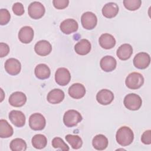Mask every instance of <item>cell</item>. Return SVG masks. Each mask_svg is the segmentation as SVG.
I'll return each mask as SVG.
<instances>
[{"mask_svg":"<svg viewBox=\"0 0 151 151\" xmlns=\"http://www.w3.org/2000/svg\"><path fill=\"white\" fill-rule=\"evenodd\" d=\"M123 103L127 109L134 111L140 108L142 104V100L139 95L134 93H130L125 96Z\"/></svg>","mask_w":151,"mask_h":151,"instance_id":"cell-4","label":"cell"},{"mask_svg":"<svg viewBox=\"0 0 151 151\" xmlns=\"http://www.w3.org/2000/svg\"><path fill=\"white\" fill-rule=\"evenodd\" d=\"M64 93L63 90L59 88H54L51 90L47 94V101L53 104L61 103L64 99Z\"/></svg>","mask_w":151,"mask_h":151,"instance_id":"cell-19","label":"cell"},{"mask_svg":"<svg viewBox=\"0 0 151 151\" xmlns=\"http://www.w3.org/2000/svg\"><path fill=\"white\" fill-rule=\"evenodd\" d=\"M34 50L38 55L40 56H46L51 52L52 46L48 41L40 40L35 44Z\"/></svg>","mask_w":151,"mask_h":151,"instance_id":"cell-16","label":"cell"},{"mask_svg":"<svg viewBox=\"0 0 151 151\" xmlns=\"http://www.w3.org/2000/svg\"><path fill=\"white\" fill-rule=\"evenodd\" d=\"M9 52V47L8 44L1 42L0 43V57L1 58L5 57Z\"/></svg>","mask_w":151,"mask_h":151,"instance_id":"cell-36","label":"cell"},{"mask_svg":"<svg viewBox=\"0 0 151 151\" xmlns=\"http://www.w3.org/2000/svg\"><path fill=\"white\" fill-rule=\"evenodd\" d=\"M117 65L116 59L110 55H106L103 57L100 62L101 68L106 72H111L113 71Z\"/></svg>","mask_w":151,"mask_h":151,"instance_id":"cell-18","label":"cell"},{"mask_svg":"<svg viewBox=\"0 0 151 151\" xmlns=\"http://www.w3.org/2000/svg\"><path fill=\"white\" fill-rule=\"evenodd\" d=\"M4 67L5 71L11 76L18 74L21 69L20 62L14 58H10L8 59L5 63Z\"/></svg>","mask_w":151,"mask_h":151,"instance_id":"cell-10","label":"cell"},{"mask_svg":"<svg viewBox=\"0 0 151 151\" xmlns=\"http://www.w3.org/2000/svg\"><path fill=\"white\" fill-rule=\"evenodd\" d=\"M35 76L40 80L48 78L51 74V71L48 66L45 64H38L34 70Z\"/></svg>","mask_w":151,"mask_h":151,"instance_id":"cell-25","label":"cell"},{"mask_svg":"<svg viewBox=\"0 0 151 151\" xmlns=\"http://www.w3.org/2000/svg\"><path fill=\"white\" fill-rule=\"evenodd\" d=\"M117 142L122 146L130 145L133 141L134 134L132 130L127 126H122L117 131L116 134Z\"/></svg>","mask_w":151,"mask_h":151,"instance_id":"cell-1","label":"cell"},{"mask_svg":"<svg viewBox=\"0 0 151 151\" xmlns=\"http://www.w3.org/2000/svg\"><path fill=\"white\" fill-rule=\"evenodd\" d=\"M81 22L84 28L91 30L96 27L97 23V18L94 13L87 11L81 15Z\"/></svg>","mask_w":151,"mask_h":151,"instance_id":"cell-7","label":"cell"},{"mask_svg":"<svg viewBox=\"0 0 151 151\" xmlns=\"http://www.w3.org/2000/svg\"><path fill=\"white\" fill-rule=\"evenodd\" d=\"M65 139L74 149H78L82 146V139L78 135L67 134L65 136Z\"/></svg>","mask_w":151,"mask_h":151,"instance_id":"cell-29","label":"cell"},{"mask_svg":"<svg viewBox=\"0 0 151 151\" xmlns=\"http://www.w3.org/2000/svg\"><path fill=\"white\" fill-rule=\"evenodd\" d=\"M11 18L9 12L6 9H1L0 10V24L4 25L7 24Z\"/></svg>","mask_w":151,"mask_h":151,"instance_id":"cell-32","label":"cell"},{"mask_svg":"<svg viewBox=\"0 0 151 151\" xmlns=\"http://www.w3.org/2000/svg\"><path fill=\"white\" fill-rule=\"evenodd\" d=\"M91 45L90 41L87 39H82L79 41L74 46L76 52L81 55H84L90 52Z\"/></svg>","mask_w":151,"mask_h":151,"instance_id":"cell-21","label":"cell"},{"mask_svg":"<svg viewBox=\"0 0 151 151\" xmlns=\"http://www.w3.org/2000/svg\"><path fill=\"white\" fill-rule=\"evenodd\" d=\"M45 7L40 2L34 1L31 2L28 8V13L31 18L38 19L42 17L45 14Z\"/></svg>","mask_w":151,"mask_h":151,"instance_id":"cell-5","label":"cell"},{"mask_svg":"<svg viewBox=\"0 0 151 151\" xmlns=\"http://www.w3.org/2000/svg\"><path fill=\"white\" fill-rule=\"evenodd\" d=\"M54 6L58 9H63L67 7L69 4L68 0H53Z\"/></svg>","mask_w":151,"mask_h":151,"instance_id":"cell-34","label":"cell"},{"mask_svg":"<svg viewBox=\"0 0 151 151\" xmlns=\"http://www.w3.org/2000/svg\"><path fill=\"white\" fill-rule=\"evenodd\" d=\"M133 54V48L129 44H123L117 49L116 55L121 60H127Z\"/></svg>","mask_w":151,"mask_h":151,"instance_id":"cell-22","label":"cell"},{"mask_svg":"<svg viewBox=\"0 0 151 151\" xmlns=\"http://www.w3.org/2000/svg\"><path fill=\"white\" fill-rule=\"evenodd\" d=\"M99 42L101 47L104 49L109 50L113 48L116 45V40L114 37L107 33L101 35L99 39Z\"/></svg>","mask_w":151,"mask_h":151,"instance_id":"cell-20","label":"cell"},{"mask_svg":"<svg viewBox=\"0 0 151 151\" xmlns=\"http://www.w3.org/2000/svg\"><path fill=\"white\" fill-rule=\"evenodd\" d=\"M10 149L12 151H24L27 149V143L21 138L13 139L10 143Z\"/></svg>","mask_w":151,"mask_h":151,"instance_id":"cell-28","label":"cell"},{"mask_svg":"<svg viewBox=\"0 0 151 151\" xmlns=\"http://www.w3.org/2000/svg\"><path fill=\"white\" fill-rule=\"evenodd\" d=\"M119 6L114 2L106 4L102 8V14L107 18H112L116 17L119 12Z\"/></svg>","mask_w":151,"mask_h":151,"instance_id":"cell-23","label":"cell"},{"mask_svg":"<svg viewBox=\"0 0 151 151\" xmlns=\"http://www.w3.org/2000/svg\"><path fill=\"white\" fill-rule=\"evenodd\" d=\"M114 99V94L112 91L107 89L100 90L96 95L97 102L101 105H108L110 104Z\"/></svg>","mask_w":151,"mask_h":151,"instance_id":"cell-14","label":"cell"},{"mask_svg":"<svg viewBox=\"0 0 151 151\" xmlns=\"http://www.w3.org/2000/svg\"><path fill=\"white\" fill-rule=\"evenodd\" d=\"M108 139L103 134L96 135L92 140V145L94 148L97 150H103L108 146Z\"/></svg>","mask_w":151,"mask_h":151,"instance_id":"cell-24","label":"cell"},{"mask_svg":"<svg viewBox=\"0 0 151 151\" xmlns=\"http://www.w3.org/2000/svg\"><path fill=\"white\" fill-rule=\"evenodd\" d=\"M144 83L143 76L137 72L130 73L126 77L125 84L126 86L132 90H136L141 87Z\"/></svg>","mask_w":151,"mask_h":151,"instance_id":"cell-3","label":"cell"},{"mask_svg":"<svg viewBox=\"0 0 151 151\" xmlns=\"http://www.w3.org/2000/svg\"><path fill=\"white\" fill-rule=\"evenodd\" d=\"M31 142L34 147L37 149H42L47 146V139L44 134H37L32 137Z\"/></svg>","mask_w":151,"mask_h":151,"instance_id":"cell-27","label":"cell"},{"mask_svg":"<svg viewBox=\"0 0 151 151\" xmlns=\"http://www.w3.org/2000/svg\"><path fill=\"white\" fill-rule=\"evenodd\" d=\"M141 140L145 145H150L151 143V130H147L143 132L141 137Z\"/></svg>","mask_w":151,"mask_h":151,"instance_id":"cell-35","label":"cell"},{"mask_svg":"<svg viewBox=\"0 0 151 151\" xmlns=\"http://www.w3.org/2000/svg\"><path fill=\"white\" fill-rule=\"evenodd\" d=\"M52 146L55 149H60L62 150H69L68 146L64 142V140L59 137H54L52 140Z\"/></svg>","mask_w":151,"mask_h":151,"instance_id":"cell-31","label":"cell"},{"mask_svg":"<svg viewBox=\"0 0 151 151\" xmlns=\"http://www.w3.org/2000/svg\"><path fill=\"white\" fill-rule=\"evenodd\" d=\"M124 7L129 11H135L139 9L142 4L140 0H124Z\"/></svg>","mask_w":151,"mask_h":151,"instance_id":"cell-30","label":"cell"},{"mask_svg":"<svg viewBox=\"0 0 151 151\" xmlns=\"http://www.w3.org/2000/svg\"><path fill=\"white\" fill-rule=\"evenodd\" d=\"M8 101L12 106L15 107H22L27 101V96L21 91H15L11 94Z\"/></svg>","mask_w":151,"mask_h":151,"instance_id":"cell-12","label":"cell"},{"mask_svg":"<svg viewBox=\"0 0 151 151\" xmlns=\"http://www.w3.org/2000/svg\"><path fill=\"white\" fill-rule=\"evenodd\" d=\"M11 122L16 127H21L25 124V114L19 110H12L8 115Z\"/></svg>","mask_w":151,"mask_h":151,"instance_id":"cell-13","label":"cell"},{"mask_svg":"<svg viewBox=\"0 0 151 151\" xmlns=\"http://www.w3.org/2000/svg\"><path fill=\"white\" fill-rule=\"evenodd\" d=\"M133 64L138 69H145L150 64V55L145 52H140L137 54L133 58Z\"/></svg>","mask_w":151,"mask_h":151,"instance_id":"cell-9","label":"cell"},{"mask_svg":"<svg viewBox=\"0 0 151 151\" xmlns=\"http://www.w3.org/2000/svg\"><path fill=\"white\" fill-rule=\"evenodd\" d=\"M34 30L29 26L22 27L18 32V39L24 44H28L32 41L34 38Z\"/></svg>","mask_w":151,"mask_h":151,"instance_id":"cell-15","label":"cell"},{"mask_svg":"<svg viewBox=\"0 0 151 151\" xmlns=\"http://www.w3.org/2000/svg\"><path fill=\"white\" fill-rule=\"evenodd\" d=\"M12 11L16 15L21 16L24 14L25 11L23 5L20 2H16L12 5Z\"/></svg>","mask_w":151,"mask_h":151,"instance_id":"cell-33","label":"cell"},{"mask_svg":"<svg viewBox=\"0 0 151 151\" xmlns=\"http://www.w3.org/2000/svg\"><path fill=\"white\" fill-rule=\"evenodd\" d=\"M68 94L70 96L75 99L83 98L86 94L85 87L80 83H74L68 88Z\"/></svg>","mask_w":151,"mask_h":151,"instance_id":"cell-17","label":"cell"},{"mask_svg":"<svg viewBox=\"0 0 151 151\" xmlns=\"http://www.w3.org/2000/svg\"><path fill=\"white\" fill-rule=\"evenodd\" d=\"M71 80V74L68 69L64 67L58 68L55 73V82L60 86L67 85Z\"/></svg>","mask_w":151,"mask_h":151,"instance_id":"cell-8","label":"cell"},{"mask_svg":"<svg viewBox=\"0 0 151 151\" xmlns=\"http://www.w3.org/2000/svg\"><path fill=\"white\" fill-rule=\"evenodd\" d=\"M78 25L77 22L74 19H66L64 20L60 25L61 31L65 34L68 35L77 31Z\"/></svg>","mask_w":151,"mask_h":151,"instance_id":"cell-11","label":"cell"},{"mask_svg":"<svg viewBox=\"0 0 151 151\" xmlns=\"http://www.w3.org/2000/svg\"><path fill=\"white\" fill-rule=\"evenodd\" d=\"M14 133L13 128L4 119L0 120V137L1 138H8L12 136Z\"/></svg>","mask_w":151,"mask_h":151,"instance_id":"cell-26","label":"cell"},{"mask_svg":"<svg viewBox=\"0 0 151 151\" xmlns=\"http://www.w3.org/2000/svg\"><path fill=\"white\" fill-rule=\"evenodd\" d=\"M83 119L81 114L75 110H68L65 112L63 116V122L68 127L76 126Z\"/></svg>","mask_w":151,"mask_h":151,"instance_id":"cell-2","label":"cell"},{"mask_svg":"<svg viewBox=\"0 0 151 151\" xmlns=\"http://www.w3.org/2000/svg\"><path fill=\"white\" fill-rule=\"evenodd\" d=\"M45 124V119L40 113H33L29 118V126L34 130H42L44 129Z\"/></svg>","mask_w":151,"mask_h":151,"instance_id":"cell-6","label":"cell"}]
</instances>
